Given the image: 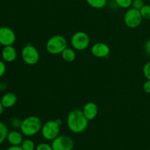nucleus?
I'll return each mask as SVG.
<instances>
[{"label": "nucleus", "instance_id": "obj_27", "mask_svg": "<svg viewBox=\"0 0 150 150\" xmlns=\"http://www.w3.org/2000/svg\"><path fill=\"white\" fill-rule=\"evenodd\" d=\"M21 122L22 121L19 120L18 119H14V120H13V125L16 127H20L21 125Z\"/></svg>", "mask_w": 150, "mask_h": 150}, {"label": "nucleus", "instance_id": "obj_25", "mask_svg": "<svg viewBox=\"0 0 150 150\" xmlns=\"http://www.w3.org/2000/svg\"><path fill=\"white\" fill-rule=\"evenodd\" d=\"M143 89L146 94H150V81L147 80L144 82L143 85Z\"/></svg>", "mask_w": 150, "mask_h": 150}, {"label": "nucleus", "instance_id": "obj_4", "mask_svg": "<svg viewBox=\"0 0 150 150\" xmlns=\"http://www.w3.org/2000/svg\"><path fill=\"white\" fill-rule=\"evenodd\" d=\"M61 123L59 120H49L46 122L45 124L42 125V128H41V133H42V137L45 140L52 142L57 136H59Z\"/></svg>", "mask_w": 150, "mask_h": 150}, {"label": "nucleus", "instance_id": "obj_26", "mask_svg": "<svg viewBox=\"0 0 150 150\" xmlns=\"http://www.w3.org/2000/svg\"><path fill=\"white\" fill-rule=\"evenodd\" d=\"M144 51L147 54L150 55V39L148 40L144 44Z\"/></svg>", "mask_w": 150, "mask_h": 150}, {"label": "nucleus", "instance_id": "obj_2", "mask_svg": "<svg viewBox=\"0 0 150 150\" xmlns=\"http://www.w3.org/2000/svg\"><path fill=\"white\" fill-rule=\"evenodd\" d=\"M42 121L36 116H29L21 122L20 130L23 136H33L41 131Z\"/></svg>", "mask_w": 150, "mask_h": 150}, {"label": "nucleus", "instance_id": "obj_17", "mask_svg": "<svg viewBox=\"0 0 150 150\" xmlns=\"http://www.w3.org/2000/svg\"><path fill=\"white\" fill-rule=\"evenodd\" d=\"M8 128L4 122L0 121V144L3 143L7 139L8 135Z\"/></svg>", "mask_w": 150, "mask_h": 150}, {"label": "nucleus", "instance_id": "obj_5", "mask_svg": "<svg viewBox=\"0 0 150 150\" xmlns=\"http://www.w3.org/2000/svg\"><path fill=\"white\" fill-rule=\"evenodd\" d=\"M21 57L26 64L35 65L40 60L39 51L35 46L31 44H27L22 49Z\"/></svg>", "mask_w": 150, "mask_h": 150}, {"label": "nucleus", "instance_id": "obj_13", "mask_svg": "<svg viewBox=\"0 0 150 150\" xmlns=\"http://www.w3.org/2000/svg\"><path fill=\"white\" fill-rule=\"evenodd\" d=\"M7 139L11 146H21L23 141V134L21 132L20 133L17 130H13L9 132Z\"/></svg>", "mask_w": 150, "mask_h": 150}, {"label": "nucleus", "instance_id": "obj_21", "mask_svg": "<svg viewBox=\"0 0 150 150\" xmlns=\"http://www.w3.org/2000/svg\"><path fill=\"white\" fill-rule=\"evenodd\" d=\"M143 74L146 80L150 81V62H148L144 65Z\"/></svg>", "mask_w": 150, "mask_h": 150}, {"label": "nucleus", "instance_id": "obj_16", "mask_svg": "<svg viewBox=\"0 0 150 150\" xmlns=\"http://www.w3.org/2000/svg\"><path fill=\"white\" fill-rule=\"evenodd\" d=\"M90 7L95 9H102L106 5L108 0H86Z\"/></svg>", "mask_w": 150, "mask_h": 150}, {"label": "nucleus", "instance_id": "obj_14", "mask_svg": "<svg viewBox=\"0 0 150 150\" xmlns=\"http://www.w3.org/2000/svg\"><path fill=\"white\" fill-rule=\"evenodd\" d=\"M17 100L18 98L16 94L13 93V92H7L2 96L1 99V103L4 108H9L14 106L17 103Z\"/></svg>", "mask_w": 150, "mask_h": 150}, {"label": "nucleus", "instance_id": "obj_7", "mask_svg": "<svg viewBox=\"0 0 150 150\" xmlns=\"http://www.w3.org/2000/svg\"><path fill=\"white\" fill-rule=\"evenodd\" d=\"M71 45L76 51H83L88 48L90 43L89 37L86 32H77L71 38Z\"/></svg>", "mask_w": 150, "mask_h": 150}, {"label": "nucleus", "instance_id": "obj_19", "mask_svg": "<svg viewBox=\"0 0 150 150\" xmlns=\"http://www.w3.org/2000/svg\"><path fill=\"white\" fill-rule=\"evenodd\" d=\"M140 13L144 19L150 20V5L149 4H145L140 10Z\"/></svg>", "mask_w": 150, "mask_h": 150}, {"label": "nucleus", "instance_id": "obj_15", "mask_svg": "<svg viewBox=\"0 0 150 150\" xmlns=\"http://www.w3.org/2000/svg\"><path fill=\"white\" fill-rule=\"evenodd\" d=\"M62 58L67 62H72L76 58V54L74 48H66L61 54Z\"/></svg>", "mask_w": 150, "mask_h": 150}, {"label": "nucleus", "instance_id": "obj_12", "mask_svg": "<svg viewBox=\"0 0 150 150\" xmlns=\"http://www.w3.org/2000/svg\"><path fill=\"white\" fill-rule=\"evenodd\" d=\"M1 57L6 62H13L17 58V51L13 45L4 46L1 51Z\"/></svg>", "mask_w": 150, "mask_h": 150}, {"label": "nucleus", "instance_id": "obj_3", "mask_svg": "<svg viewBox=\"0 0 150 150\" xmlns=\"http://www.w3.org/2000/svg\"><path fill=\"white\" fill-rule=\"evenodd\" d=\"M67 47V41L66 38L59 35L50 38L45 45L46 51L52 55L61 54Z\"/></svg>", "mask_w": 150, "mask_h": 150}, {"label": "nucleus", "instance_id": "obj_10", "mask_svg": "<svg viewBox=\"0 0 150 150\" xmlns=\"http://www.w3.org/2000/svg\"><path fill=\"white\" fill-rule=\"evenodd\" d=\"M91 52L97 58H105L109 55L110 48L104 42H96L92 46Z\"/></svg>", "mask_w": 150, "mask_h": 150}, {"label": "nucleus", "instance_id": "obj_29", "mask_svg": "<svg viewBox=\"0 0 150 150\" xmlns=\"http://www.w3.org/2000/svg\"><path fill=\"white\" fill-rule=\"evenodd\" d=\"M3 110H4V107H3L2 104H1V100H0V115H1V114H2V112H3Z\"/></svg>", "mask_w": 150, "mask_h": 150}, {"label": "nucleus", "instance_id": "obj_28", "mask_svg": "<svg viewBox=\"0 0 150 150\" xmlns=\"http://www.w3.org/2000/svg\"><path fill=\"white\" fill-rule=\"evenodd\" d=\"M6 150H23V149L21 146H11Z\"/></svg>", "mask_w": 150, "mask_h": 150}, {"label": "nucleus", "instance_id": "obj_22", "mask_svg": "<svg viewBox=\"0 0 150 150\" xmlns=\"http://www.w3.org/2000/svg\"><path fill=\"white\" fill-rule=\"evenodd\" d=\"M145 5L144 0H133L132 1V7L135 9L140 10Z\"/></svg>", "mask_w": 150, "mask_h": 150}, {"label": "nucleus", "instance_id": "obj_1", "mask_svg": "<svg viewBox=\"0 0 150 150\" xmlns=\"http://www.w3.org/2000/svg\"><path fill=\"white\" fill-rule=\"evenodd\" d=\"M89 120L83 114L82 110L73 109L67 117V125L73 133H81L86 130L89 125Z\"/></svg>", "mask_w": 150, "mask_h": 150}, {"label": "nucleus", "instance_id": "obj_8", "mask_svg": "<svg viewBox=\"0 0 150 150\" xmlns=\"http://www.w3.org/2000/svg\"><path fill=\"white\" fill-rule=\"evenodd\" d=\"M51 145L53 150H73L74 142L70 136L62 135L54 139Z\"/></svg>", "mask_w": 150, "mask_h": 150}, {"label": "nucleus", "instance_id": "obj_18", "mask_svg": "<svg viewBox=\"0 0 150 150\" xmlns=\"http://www.w3.org/2000/svg\"><path fill=\"white\" fill-rule=\"evenodd\" d=\"M23 150H35L36 146H35V142L31 139H25L23 141L22 144H21Z\"/></svg>", "mask_w": 150, "mask_h": 150}, {"label": "nucleus", "instance_id": "obj_23", "mask_svg": "<svg viewBox=\"0 0 150 150\" xmlns=\"http://www.w3.org/2000/svg\"><path fill=\"white\" fill-rule=\"evenodd\" d=\"M35 150H53V149L51 145L47 143H41L36 146Z\"/></svg>", "mask_w": 150, "mask_h": 150}, {"label": "nucleus", "instance_id": "obj_9", "mask_svg": "<svg viewBox=\"0 0 150 150\" xmlns=\"http://www.w3.org/2000/svg\"><path fill=\"white\" fill-rule=\"evenodd\" d=\"M16 40L14 31L7 26L0 27V44L3 46L13 45Z\"/></svg>", "mask_w": 150, "mask_h": 150}, {"label": "nucleus", "instance_id": "obj_24", "mask_svg": "<svg viewBox=\"0 0 150 150\" xmlns=\"http://www.w3.org/2000/svg\"><path fill=\"white\" fill-rule=\"evenodd\" d=\"M6 72V64L3 61L0 60V78L2 77Z\"/></svg>", "mask_w": 150, "mask_h": 150}, {"label": "nucleus", "instance_id": "obj_30", "mask_svg": "<svg viewBox=\"0 0 150 150\" xmlns=\"http://www.w3.org/2000/svg\"><path fill=\"white\" fill-rule=\"evenodd\" d=\"M149 150H150V149H149Z\"/></svg>", "mask_w": 150, "mask_h": 150}, {"label": "nucleus", "instance_id": "obj_20", "mask_svg": "<svg viewBox=\"0 0 150 150\" xmlns=\"http://www.w3.org/2000/svg\"><path fill=\"white\" fill-rule=\"evenodd\" d=\"M117 6L123 9H127L132 6L133 0H114Z\"/></svg>", "mask_w": 150, "mask_h": 150}, {"label": "nucleus", "instance_id": "obj_6", "mask_svg": "<svg viewBox=\"0 0 150 150\" xmlns=\"http://www.w3.org/2000/svg\"><path fill=\"white\" fill-rule=\"evenodd\" d=\"M142 15L140 10L135 9L133 7L128 9L125 13L124 21L126 26L130 29H135L139 27L142 21Z\"/></svg>", "mask_w": 150, "mask_h": 150}, {"label": "nucleus", "instance_id": "obj_11", "mask_svg": "<svg viewBox=\"0 0 150 150\" xmlns=\"http://www.w3.org/2000/svg\"><path fill=\"white\" fill-rule=\"evenodd\" d=\"M83 114L89 121L93 120L96 118L98 114V107L95 103L89 102L86 103L83 106Z\"/></svg>", "mask_w": 150, "mask_h": 150}]
</instances>
